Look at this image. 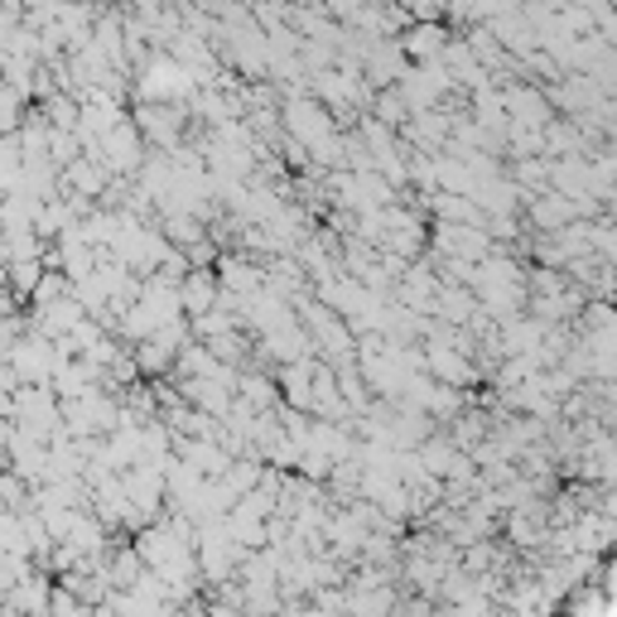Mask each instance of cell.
Wrapping results in <instances>:
<instances>
[{
    "label": "cell",
    "mask_w": 617,
    "mask_h": 617,
    "mask_svg": "<svg viewBox=\"0 0 617 617\" xmlns=\"http://www.w3.org/2000/svg\"><path fill=\"white\" fill-rule=\"evenodd\" d=\"M97 145H102V164H107V174H117V179H131L140 170V160H145V135L135 131V121L125 117L117 121L111 131L97 135Z\"/></svg>",
    "instance_id": "obj_1"
},
{
    "label": "cell",
    "mask_w": 617,
    "mask_h": 617,
    "mask_svg": "<svg viewBox=\"0 0 617 617\" xmlns=\"http://www.w3.org/2000/svg\"><path fill=\"white\" fill-rule=\"evenodd\" d=\"M497 88H502V107H507V125L545 131V121H555V107L540 88H530V82H497Z\"/></svg>",
    "instance_id": "obj_2"
},
{
    "label": "cell",
    "mask_w": 617,
    "mask_h": 617,
    "mask_svg": "<svg viewBox=\"0 0 617 617\" xmlns=\"http://www.w3.org/2000/svg\"><path fill=\"white\" fill-rule=\"evenodd\" d=\"M396 44H401V53L411 63H429V59H439V53H444L448 30H444V20H411Z\"/></svg>",
    "instance_id": "obj_3"
},
{
    "label": "cell",
    "mask_w": 617,
    "mask_h": 617,
    "mask_svg": "<svg viewBox=\"0 0 617 617\" xmlns=\"http://www.w3.org/2000/svg\"><path fill=\"white\" fill-rule=\"evenodd\" d=\"M218 294H222V285H218V275L213 271H184L179 275V304H184V314L193 318V314H208V308L218 304Z\"/></svg>",
    "instance_id": "obj_4"
},
{
    "label": "cell",
    "mask_w": 617,
    "mask_h": 617,
    "mask_svg": "<svg viewBox=\"0 0 617 617\" xmlns=\"http://www.w3.org/2000/svg\"><path fill=\"white\" fill-rule=\"evenodd\" d=\"M218 285H222V294L242 300V294H251V290L261 285V271L251 261H242V256H222L218 261Z\"/></svg>",
    "instance_id": "obj_5"
},
{
    "label": "cell",
    "mask_w": 617,
    "mask_h": 617,
    "mask_svg": "<svg viewBox=\"0 0 617 617\" xmlns=\"http://www.w3.org/2000/svg\"><path fill=\"white\" fill-rule=\"evenodd\" d=\"M236 401H246L251 411H271V405L280 401V391H275V382L265 372H242V367H236Z\"/></svg>",
    "instance_id": "obj_6"
},
{
    "label": "cell",
    "mask_w": 617,
    "mask_h": 617,
    "mask_svg": "<svg viewBox=\"0 0 617 617\" xmlns=\"http://www.w3.org/2000/svg\"><path fill=\"white\" fill-rule=\"evenodd\" d=\"M0 507H10V512L30 507V483H24L16 468H6V463H0Z\"/></svg>",
    "instance_id": "obj_7"
},
{
    "label": "cell",
    "mask_w": 617,
    "mask_h": 617,
    "mask_svg": "<svg viewBox=\"0 0 617 617\" xmlns=\"http://www.w3.org/2000/svg\"><path fill=\"white\" fill-rule=\"evenodd\" d=\"M405 117H411V107L401 102V92L396 88L382 92V102H376V121H386L391 131H396V125H405Z\"/></svg>",
    "instance_id": "obj_8"
},
{
    "label": "cell",
    "mask_w": 617,
    "mask_h": 617,
    "mask_svg": "<svg viewBox=\"0 0 617 617\" xmlns=\"http://www.w3.org/2000/svg\"><path fill=\"white\" fill-rule=\"evenodd\" d=\"M343 608H353V613H386V608H396V598H391V594H343Z\"/></svg>",
    "instance_id": "obj_9"
},
{
    "label": "cell",
    "mask_w": 617,
    "mask_h": 617,
    "mask_svg": "<svg viewBox=\"0 0 617 617\" xmlns=\"http://www.w3.org/2000/svg\"><path fill=\"white\" fill-rule=\"evenodd\" d=\"M6 444H10V419L0 415V463H6Z\"/></svg>",
    "instance_id": "obj_10"
}]
</instances>
